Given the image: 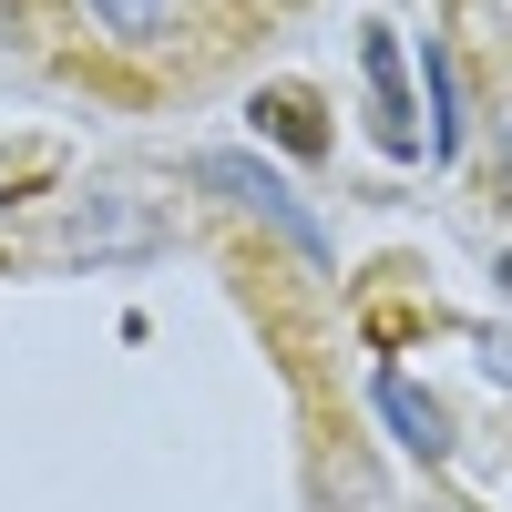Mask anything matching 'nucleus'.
<instances>
[{
  "instance_id": "1",
  "label": "nucleus",
  "mask_w": 512,
  "mask_h": 512,
  "mask_svg": "<svg viewBox=\"0 0 512 512\" xmlns=\"http://www.w3.org/2000/svg\"><path fill=\"white\" fill-rule=\"evenodd\" d=\"M195 185H216L236 216H256V226H277L297 256H308V267H328V236H318V216L308 205L287 195V175H267V164L256 154H195Z\"/></svg>"
},
{
  "instance_id": "2",
  "label": "nucleus",
  "mask_w": 512,
  "mask_h": 512,
  "mask_svg": "<svg viewBox=\"0 0 512 512\" xmlns=\"http://www.w3.org/2000/svg\"><path fill=\"white\" fill-rule=\"evenodd\" d=\"M62 246L93 256V267H103V256H154L164 246V216H154L144 195H82L72 226H62Z\"/></svg>"
},
{
  "instance_id": "3",
  "label": "nucleus",
  "mask_w": 512,
  "mask_h": 512,
  "mask_svg": "<svg viewBox=\"0 0 512 512\" xmlns=\"http://www.w3.org/2000/svg\"><path fill=\"white\" fill-rule=\"evenodd\" d=\"M369 400H379V420H390V441H400L410 461H451V410L420 390V379L379 369V379H369Z\"/></svg>"
},
{
  "instance_id": "4",
  "label": "nucleus",
  "mask_w": 512,
  "mask_h": 512,
  "mask_svg": "<svg viewBox=\"0 0 512 512\" xmlns=\"http://www.w3.org/2000/svg\"><path fill=\"white\" fill-rule=\"evenodd\" d=\"M359 72H369V134L390 154H420V123H410V72H400V41L369 31L359 41Z\"/></svg>"
},
{
  "instance_id": "5",
  "label": "nucleus",
  "mask_w": 512,
  "mask_h": 512,
  "mask_svg": "<svg viewBox=\"0 0 512 512\" xmlns=\"http://www.w3.org/2000/svg\"><path fill=\"white\" fill-rule=\"evenodd\" d=\"M246 113H256V134H277L287 154H328V123H318V103L297 93V82H267Z\"/></svg>"
},
{
  "instance_id": "6",
  "label": "nucleus",
  "mask_w": 512,
  "mask_h": 512,
  "mask_svg": "<svg viewBox=\"0 0 512 512\" xmlns=\"http://www.w3.org/2000/svg\"><path fill=\"white\" fill-rule=\"evenodd\" d=\"M420 93H431V154L451 164L461 154V72H451L441 41H420Z\"/></svg>"
},
{
  "instance_id": "7",
  "label": "nucleus",
  "mask_w": 512,
  "mask_h": 512,
  "mask_svg": "<svg viewBox=\"0 0 512 512\" xmlns=\"http://www.w3.org/2000/svg\"><path fill=\"white\" fill-rule=\"evenodd\" d=\"M82 21H93L103 41H123V52H154L164 21H175V0H82Z\"/></svg>"
},
{
  "instance_id": "8",
  "label": "nucleus",
  "mask_w": 512,
  "mask_h": 512,
  "mask_svg": "<svg viewBox=\"0 0 512 512\" xmlns=\"http://www.w3.org/2000/svg\"><path fill=\"white\" fill-rule=\"evenodd\" d=\"M0 41H21V0H0Z\"/></svg>"
},
{
  "instance_id": "9",
  "label": "nucleus",
  "mask_w": 512,
  "mask_h": 512,
  "mask_svg": "<svg viewBox=\"0 0 512 512\" xmlns=\"http://www.w3.org/2000/svg\"><path fill=\"white\" fill-rule=\"evenodd\" d=\"M502 287H512V256H502Z\"/></svg>"
},
{
  "instance_id": "10",
  "label": "nucleus",
  "mask_w": 512,
  "mask_h": 512,
  "mask_svg": "<svg viewBox=\"0 0 512 512\" xmlns=\"http://www.w3.org/2000/svg\"><path fill=\"white\" fill-rule=\"evenodd\" d=\"M0 205H11V195H0Z\"/></svg>"
}]
</instances>
